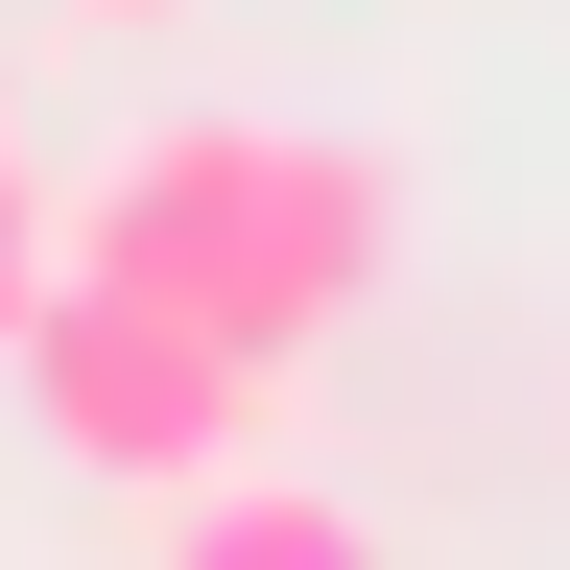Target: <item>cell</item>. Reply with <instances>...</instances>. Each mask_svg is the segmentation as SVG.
Wrapping results in <instances>:
<instances>
[{"label":"cell","mask_w":570,"mask_h":570,"mask_svg":"<svg viewBox=\"0 0 570 570\" xmlns=\"http://www.w3.org/2000/svg\"><path fill=\"white\" fill-rule=\"evenodd\" d=\"M48 285H71V214L24 190V142H0V356H24V309H48Z\"/></svg>","instance_id":"cell-4"},{"label":"cell","mask_w":570,"mask_h":570,"mask_svg":"<svg viewBox=\"0 0 570 570\" xmlns=\"http://www.w3.org/2000/svg\"><path fill=\"white\" fill-rule=\"evenodd\" d=\"M142 570H381V523H356L333 475H285V452H238V475H190L167 523H142Z\"/></svg>","instance_id":"cell-3"},{"label":"cell","mask_w":570,"mask_h":570,"mask_svg":"<svg viewBox=\"0 0 570 570\" xmlns=\"http://www.w3.org/2000/svg\"><path fill=\"white\" fill-rule=\"evenodd\" d=\"M0 381H24V428H48L71 475H119V499L238 475V452H262V404H285L262 356H214V333H167V309H119V285H48Z\"/></svg>","instance_id":"cell-2"},{"label":"cell","mask_w":570,"mask_h":570,"mask_svg":"<svg viewBox=\"0 0 570 570\" xmlns=\"http://www.w3.org/2000/svg\"><path fill=\"white\" fill-rule=\"evenodd\" d=\"M71 24H190V0H71Z\"/></svg>","instance_id":"cell-5"},{"label":"cell","mask_w":570,"mask_h":570,"mask_svg":"<svg viewBox=\"0 0 570 570\" xmlns=\"http://www.w3.org/2000/svg\"><path fill=\"white\" fill-rule=\"evenodd\" d=\"M0 142H24V96H0Z\"/></svg>","instance_id":"cell-6"},{"label":"cell","mask_w":570,"mask_h":570,"mask_svg":"<svg viewBox=\"0 0 570 570\" xmlns=\"http://www.w3.org/2000/svg\"><path fill=\"white\" fill-rule=\"evenodd\" d=\"M381 262H404V167H356V142H309V119H142L119 167L71 190V285H119V309L262 356V381Z\"/></svg>","instance_id":"cell-1"}]
</instances>
